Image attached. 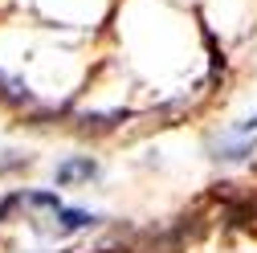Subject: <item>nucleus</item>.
I'll use <instances>...</instances> for the list:
<instances>
[{
  "label": "nucleus",
  "instance_id": "obj_1",
  "mask_svg": "<svg viewBox=\"0 0 257 253\" xmlns=\"http://www.w3.org/2000/svg\"><path fill=\"white\" fill-rule=\"evenodd\" d=\"M94 176H98V160H94V155H70L66 164H57L53 184H57V188H74V184L94 180Z\"/></svg>",
  "mask_w": 257,
  "mask_h": 253
},
{
  "label": "nucleus",
  "instance_id": "obj_2",
  "mask_svg": "<svg viewBox=\"0 0 257 253\" xmlns=\"http://www.w3.org/2000/svg\"><path fill=\"white\" fill-rule=\"evenodd\" d=\"M53 220L61 225V233H78V229H90L98 216H94V212H86V208H61Z\"/></svg>",
  "mask_w": 257,
  "mask_h": 253
},
{
  "label": "nucleus",
  "instance_id": "obj_3",
  "mask_svg": "<svg viewBox=\"0 0 257 253\" xmlns=\"http://www.w3.org/2000/svg\"><path fill=\"white\" fill-rule=\"evenodd\" d=\"M131 110H110V114H78V126L82 131H110V126H118Z\"/></svg>",
  "mask_w": 257,
  "mask_h": 253
},
{
  "label": "nucleus",
  "instance_id": "obj_4",
  "mask_svg": "<svg viewBox=\"0 0 257 253\" xmlns=\"http://www.w3.org/2000/svg\"><path fill=\"white\" fill-rule=\"evenodd\" d=\"M0 102H5V106H29V102H33V94H29L21 82H13V78L0 74Z\"/></svg>",
  "mask_w": 257,
  "mask_h": 253
},
{
  "label": "nucleus",
  "instance_id": "obj_5",
  "mask_svg": "<svg viewBox=\"0 0 257 253\" xmlns=\"http://www.w3.org/2000/svg\"><path fill=\"white\" fill-rule=\"evenodd\" d=\"M25 200L33 204V208H49L53 216L66 208V204H61V196H57V192H45V188H33V192H25Z\"/></svg>",
  "mask_w": 257,
  "mask_h": 253
},
{
  "label": "nucleus",
  "instance_id": "obj_6",
  "mask_svg": "<svg viewBox=\"0 0 257 253\" xmlns=\"http://www.w3.org/2000/svg\"><path fill=\"white\" fill-rule=\"evenodd\" d=\"M21 204H29V200H25V192H13V196H5V200H0V220H13V212H17Z\"/></svg>",
  "mask_w": 257,
  "mask_h": 253
}]
</instances>
